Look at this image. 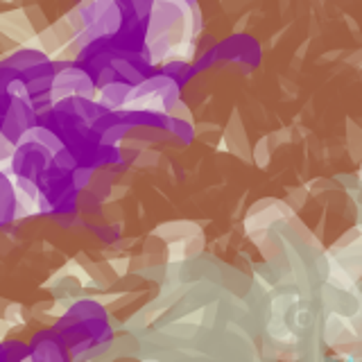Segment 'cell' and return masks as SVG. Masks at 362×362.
<instances>
[{"label":"cell","mask_w":362,"mask_h":362,"mask_svg":"<svg viewBox=\"0 0 362 362\" xmlns=\"http://www.w3.org/2000/svg\"><path fill=\"white\" fill-rule=\"evenodd\" d=\"M346 150L356 163L362 161V127L354 120H346Z\"/></svg>","instance_id":"cell-8"},{"label":"cell","mask_w":362,"mask_h":362,"mask_svg":"<svg viewBox=\"0 0 362 362\" xmlns=\"http://www.w3.org/2000/svg\"><path fill=\"white\" fill-rule=\"evenodd\" d=\"M25 14H28V18H30V23H32V28L37 30V34L50 28V23H48V18H45L43 9H41L39 5H30V7H25Z\"/></svg>","instance_id":"cell-12"},{"label":"cell","mask_w":362,"mask_h":362,"mask_svg":"<svg viewBox=\"0 0 362 362\" xmlns=\"http://www.w3.org/2000/svg\"><path fill=\"white\" fill-rule=\"evenodd\" d=\"M25 143H37V145H43L45 150H50L52 154H54V152H59L62 147H64V143H62L59 136H57L54 132H50L48 127H43V124H34V127H30L25 134L21 136L18 145H25Z\"/></svg>","instance_id":"cell-6"},{"label":"cell","mask_w":362,"mask_h":362,"mask_svg":"<svg viewBox=\"0 0 362 362\" xmlns=\"http://www.w3.org/2000/svg\"><path fill=\"white\" fill-rule=\"evenodd\" d=\"M344 52L342 50H331V52H326V54H322V62H335L337 57H342Z\"/></svg>","instance_id":"cell-21"},{"label":"cell","mask_w":362,"mask_h":362,"mask_svg":"<svg viewBox=\"0 0 362 362\" xmlns=\"http://www.w3.org/2000/svg\"><path fill=\"white\" fill-rule=\"evenodd\" d=\"M247 21H249V14H247V16H245V18H243V21H240V23H238V25H235V32H238V34H240V32L245 30V25H247Z\"/></svg>","instance_id":"cell-23"},{"label":"cell","mask_w":362,"mask_h":362,"mask_svg":"<svg viewBox=\"0 0 362 362\" xmlns=\"http://www.w3.org/2000/svg\"><path fill=\"white\" fill-rule=\"evenodd\" d=\"M165 129L173 136H177L179 141H184V143H190L192 139H195V134H197L195 124H192L190 120H181V118H170L168 124H165Z\"/></svg>","instance_id":"cell-9"},{"label":"cell","mask_w":362,"mask_h":362,"mask_svg":"<svg viewBox=\"0 0 362 362\" xmlns=\"http://www.w3.org/2000/svg\"><path fill=\"white\" fill-rule=\"evenodd\" d=\"M111 66L116 68V73H118V75H120L127 84H132V86L141 84L143 79H145L143 68H139V66L132 64V62H127V59H122V57H113Z\"/></svg>","instance_id":"cell-7"},{"label":"cell","mask_w":362,"mask_h":362,"mask_svg":"<svg viewBox=\"0 0 362 362\" xmlns=\"http://www.w3.org/2000/svg\"><path fill=\"white\" fill-rule=\"evenodd\" d=\"M346 66H354V68H362V48L356 50V52H351L346 57Z\"/></svg>","instance_id":"cell-20"},{"label":"cell","mask_w":362,"mask_h":362,"mask_svg":"<svg viewBox=\"0 0 362 362\" xmlns=\"http://www.w3.org/2000/svg\"><path fill=\"white\" fill-rule=\"evenodd\" d=\"M344 21L349 23V28H351V32H354V37H358V34H360V32H358V23H356L354 18H351V16H344Z\"/></svg>","instance_id":"cell-22"},{"label":"cell","mask_w":362,"mask_h":362,"mask_svg":"<svg viewBox=\"0 0 362 362\" xmlns=\"http://www.w3.org/2000/svg\"><path fill=\"white\" fill-rule=\"evenodd\" d=\"M129 98H132V84L120 82V79H116V82H111L107 86H102L100 95H98L100 105L107 107L109 111H120L129 102Z\"/></svg>","instance_id":"cell-5"},{"label":"cell","mask_w":362,"mask_h":362,"mask_svg":"<svg viewBox=\"0 0 362 362\" xmlns=\"http://www.w3.org/2000/svg\"><path fill=\"white\" fill-rule=\"evenodd\" d=\"M93 177H95L93 168H75L73 170V188L75 190H82V188L90 186Z\"/></svg>","instance_id":"cell-14"},{"label":"cell","mask_w":362,"mask_h":362,"mask_svg":"<svg viewBox=\"0 0 362 362\" xmlns=\"http://www.w3.org/2000/svg\"><path fill=\"white\" fill-rule=\"evenodd\" d=\"M165 113H168L170 118H181V120H190V122H192V113H190V109L186 107V102H181V100H177L175 105L170 107Z\"/></svg>","instance_id":"cell-16"},{"label":"cell","mask_w":362,"mask_h":362,"mask_svg":"<svg viewBox=\"0 0 362 362\" xmlns=\"http://www.w3.org/2000/svg\"><path fill=\"white\" fill-rule=\"evenodd\" d=\"M156 163H158V152H154V150H143L139 156H136V161H134V165H136V168L156 165Z\"/></svg>","instance_id":"cell-18"},{"label":"cell","mask_w":362,"mask_h":362,"mask_svg":"<svg viewBox=\"0 0 362 362\" xmlns=\"http://www.w3.org/2000/svg\"><path fill=\"white\" fill-rule=\"evenodd\" d=\"M116 77H118L116 68H113V66H107L105 71H100V73L95 75V86H98V88L107 86V84H111V82H116Z\"/></svg>","instance_id":"cell-17"},{"label":"cell","mask_w":362,"mask_h":362,"mask_svg":"<svg viewBox=\"0 0 362 362\" xmlns=\"http://www.w3.org/2000/svg\"><path fill=\"white\" fill-rule=\"evenodd\" d=\"M132 129V124L127 122H116L113 127H109L107 132L100 134V145H113V147H120L122 141L127 139V134Z\"/></svg>","instance_id":"cell-10"},{"label":"cell","mask_w":362,"mask_h":362,"mask_svg":"<svg viewBox=\"0 0 362 362\" xmlns=\"http://www.w3.org/2000/svg\"><path fill=\"white\" fill-rule=\"evenodd\" d=\"M179 71H181V73L186 71V62H184V59H181V62H170V64H165V66H163V73H165V75H170V77H175Z\"/></svg>","instance_id":"cell-19"},{"label":"cell","mask_w":362,"mask_h":362,"mask_svg":"<svg viewBox=\"0 0 362 362\" xmlns=\"http://www.w3.org/2000/svg\"><path fill=\"white\" fill-rule=\"evenodd\" d=\"M254 163L258 165V168H267L269 165V161H272V145H269V136H263L258 143H256V147H254Z\"/></svg>","instance_id":"cell-11"},{"label":"cell","mask_w":362,"mask_h":362,"mask_svg":"<svg viewBox=\"0 0 362 362\" xmlns=\"http://www.w3.org/2000/svg\"><path fill=\"white\" fill-rule=\"evenodd\" d=\"M292 139H294L292 129L283 127V129H279V132H274V134L269 136V145H272V150H276V147H281V145H288V143H292Z\"/></svg>","instance_id":"cell-15"},{"label":"cell","mask_w":362,"mask_h":362,"mask_svg":"<svg viewBox=\"0 0 362 362\" xmlns=\"http://www.w3.org/2000/svg\"><path fill=\"white\" fill-rule=\"evenodd\" d=\"M43 62H50V54H45L41 48H30V45H23V48L16 50H9L3 54L0 64L9 66V68H16L18 73H25L28 68L32 66H39Z\"/></svg>","instance_id":"cell-3"},{"label":"cell","mask_w":362,"mask_h":362,"mask_svg":"<svg viewBox=\"0 0 362 362\" xmlns=\"http://www.w3.org/2000/svg\"><path fill=\"white\" fill-rule=\"evenodd\" d=\"M52 163L54 168H62V170H75L77 168V156L71 152V150H66V147H62L59 152H54L52 154Z\"/></svg>","instance_id":"cell-13"},{"label":"cell","mask_w":362,"mask_h":362,"mask_svg":"<svg viewBox=\"0 0 362 362\" xmlns=\"http://www.w3.org/2000/svg\"><path fill=\"white\" fill-rule=\"evenodd\" d=\"M0 18V32L7 39H14L18 43H28L32 37H37V30L32 28V23L25 14V9H14V11H5Z\"/></svg>","instance_id":"cell-2"},{"label":"cell","mask_w":362,"mask_h":362,"mask_svg":"<svg viewBox=\"0 0 362 362\" xmlns=\"http://www.w3.org/2000/svg\"><path fill=\"white\" fill-rule=\"evenodd\" d=\"M50 95L54 102H59L64 98H71V95L93 98L95 95V79H93V75L82 71V68L71 66L54 77V86L50 90Z\"/></svg>","instance_id":"cell-1"},{"label":"cell","mask_w":362,"mask_h":362,"mask_svg":"<svg viewBox=\"0 0 362 362\" xmlns=\"http://www.w3.org/2000/svg\"><path fill=\"white\" fill-rule=\"evenodd\" d=\"M224 139H226V145H229V150L235 152L243 161H254V156L249 154V145L245 141V127H243L240 113L235 109L231 111V120H229V127H226Z\"/></svg>","instance_id":"cell-4"}]
</instances>
